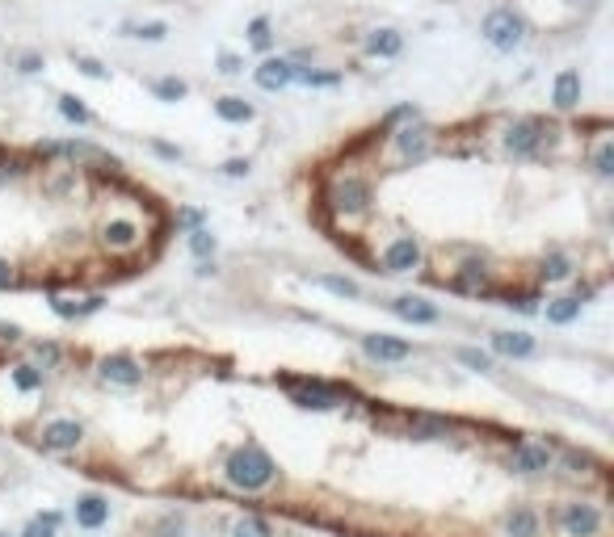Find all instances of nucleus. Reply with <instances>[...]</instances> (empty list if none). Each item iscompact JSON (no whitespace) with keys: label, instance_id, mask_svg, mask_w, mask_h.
Listing matches in <instances>:
<instances>
[{"label":"nucleus","instance_id":"nucleus-1","mask_svg":"<svg viewBox=\"0 0 614 537\" xmlns=\"http://www.w3.org/2000/svg\"><path fill=\"white\" fill-rule=\"evenodd\" d=\"M224 479L236 491H265V487H274L278 466H274V458H270L261 445H240V449L227 458Z\"/></svg>","mask_w":614,"mask_h":537},{"label":"nucleus","instance_id":"nucleus-2","mask_svg":"<svg viewBox=\"0 0 614 537\" xmlns=\"http://www.w3.org/2000/svg\"><path fill=\"white\" fill-rule=\"evenodd\" d=\"M324 206L341 214V219H354V214H366L371 210V185L362 176H337L328 193H324Z\"/></svg>","mask_w":614,"mask_h":537},{"label":"nucleus","instance_id":"nucleus-3","mask_svg":"<svg viewBox=\"0 0 614 537\" xmlns=\"http://www.w3.org/2000/svg\"><path fill=\"white\" fill-rule=\"evenodd\" d=\"M480 34L492 51H517L522 38H526V21L514 13V9H492V13L480 21Z\"/></svg>","mask_w":614,"mask_h":537},{"label":"nucleus","instance_id":"nucleus-4","mask_svg":"<svg viewBox=\"0 0 614 537\" xmlns=\"http://www.w3.org/2000/svg\"><path fill=\"white\" fill-rule=\"evenodd\" d=\"M543 143H547V127L539 118H514L505 127V152L514 160H534L543 152Z\"/></svg>","mask_w":614,"mask_h":537},{"label":"nucleus","instance_id":"nucleus-5","mask_svg":"<svg viewBox=\"0 0 614 537\" xmlns=\"http://www.w3.org/2000/svg\"><path fill=\"white\" fill-rule=\"evenodd\" d=\"M144 244V227L135 219H122V214H114V219L101 222V248L106 253H118V256H127L135 253Z\"/></svg>","mask_w":614,"mask_h":537},{"label":"nucleus","instance_id":"nucleus-6","mask_svg":"<svg viewBox=\"0 0 614 537\" xmlns=\"http://www.w3.org/2000/svg\"><path fill=\"white\" fill-rule=\"evenodd\" d=\"M560 529L564 537H598L602 533V508L594 504H564L560 508Z\"/></svg>","mask_w":614,"mask_h":537},{"label":"nucleus","instance_id":"nucleus-7","mask_svg":"<svg viewBox=\"0 0 614 537\" xmlns=\"http://www.w3.org/2000/svg\"><path fill=\"white\" fill-rule=\"evenodd\" d=\"M421 268V239L417 236H396L383 248V273H417Z\"/></svg>","mask_w":614,"mask_h":537},{"label":"nucleus","instance_id":"nucleus-8","mask_svg":"<svg viewBox=\"0 0 614 537\" xmlns=\"http://www.w3.org/2000/svg\"><path fill=\"white\" fill-rule=\"evenodd\" d=\"M391 147H396L400 164H421V160L429 156V130L417 127V118H413L408 127H400L391 135Z\"/></svg>","mask_w":614,"mask_h":537},{"label":"nucleus","instance_id":"nucleus-9","mask_svg":"<svg viewBox=\"0 0 614 537\" xmlns=\"http://www.w3.org/2000/svg\"><path fill=\"white\" fill-rule=\"evenodd\" d=\"M291 386V403L295 408H307V411H328L333 403H337V391L333 386H324V382H287Z\"/></svg>","mask_w":614,"mask_h":537},{"label":"nucleus","instance_id":"nucleus-10","mask_svg":"<svg viewBox=\"0 0 614 537\" xmlns=\"http://www.w3.org/2000/svg\"><path fill=\"white\" fill-rule=\"evenodd\" d=\"M101 378L110 382V386H122V391H135V386H139V382H144V365L135 362V357H122V353H118V357H106V362H101V370H98Z\"/></svg>","mask_w":614,"mask_h":537},{"label":"nucleus","instance_id":"nucleus-11","mask_svg":"<svg viewBox=\"0 0 614 537\" xmlns=\"http://www.w3.org/2000/svg\"><path fill=\"white\" fill-rule=\"evenodd\" d=\"M295 59H261V67L253 72V80H257V89H265V93H282L287 84H295Z\"/></svg>","mask_w":614,"mask_h":537},{"label":"nucleus","instance_id":"nucleus-12","mask_svg":"<svg viewBox=\"0 0 614 537\" xmlns=\"http://www.w3.org/2000/svg\"><path fill=\"white\" fill-rule=\"evenodd\" d=\"M362 353H366L371 362H408V357H413V345L379 332V336H362Z\"/></svg>","mask_w":614,"mask_h":537},{"label":"nucleus","instance_id":"nucleus-13","mask_svg":"<svg viewBox=\"0 0 614 537\" xmlns=\"http://www.w3.org/2000/svg\"><path fill=\"white\" fill-rule=\"evenodd\" d=\"M551 105L560 113H572L581 105V72H577V67H564V72L555 76V84H551Z\"/></svg>","mask_w":614,"mask_h":537},{"label":"nucleus","instance_id":"nucleus-14","mask_svg":"<svg viewBox=\"0 0 614 537\" xmlns=\"http://www.w3.org/2000/svg\"><path fill=\"white\" fill-rule=\"evenodd\" d=\"M84 441V428L76 420H51L43 428V449H55V454H67V449H76Z\"/></svg>","mask_w":614,"mask_h":537},{"label":"nucleus","instance_id":"nucleus-15","mask_svg":"<svg viewBox=\"0 0 614 537\" xmlns=\"http://www.w3.org/2000/svg\"><path fill=\"white\" fill-rule=\"evenodd\" d=\"M517 474H543L551 466V449L547 445H534V441H522L514 449V458H509Z\"/></svg>","mask_w":614,"mask_h":537},{"label":"nucleus","instance_id":"nucleus-16","mask_svg":"<svg viewBox=\"0 0 614 537\" xmlns=\"http://www.w3.org/2000/svg\"><path fill=\"white\" fill-rule=\"evenodd\" d=\"M72 521L81 525V529H101V525L110 521V500H101V495H81L76 508H72Z\"/></svg>","mask_w":614,"mask_h":537},{"label":"nucleus","instance_id":"nucleus-17","mask_svg":"<svg viewBox=\"0 0 614 537\" xmlns=\"http://www.w3.org/2000/svg\"><path fill=\"white\" fill-rule=\"evenodd\" d=\"M492 348L501 353V357H514V362H526L539 353V340L526 332H492Z\"/></svg>","mask_w":614,"mask_h":537},{"label":"nucleus","instance_id":"nucleus-18","mask_svg":"<svg viewBox=\"0 0 614 537\" xmlns=\"http://www.w3.org/2000/svg\"><path fill=\"white\" fill-rule=\"evenodd\" d=\"M400 51H405V34L400 30H388V26H383V30L366 34V55H371V59H396Z\"/></svg>","mask_w":614,"mask_h":537},{"label":"nucleus","instance_id":"nucleus-19","mask_svg":"<svg viewBox=\"0 0 614 537\" xmlns=\"http://www.w3.org/2000/svg\"><path fill=\"white\" fill-rule=\"evenodd\" d=\"M391 311L400 319H408V323H437L442 319V311H437L434 302H425V299H396L391 302Z\"/></svg>","mask_w":614,"mask_h":537},{"label":"nucleus","instance_id":"nucleus-20","mask_svg":"<svg viewBox=\"0 0 614 537\" xmlns=\"http://www.w3.org/2000/svg\"><path fill=\"white\" fill-rule=\"evenodd\" d=\"M454 285H459L463 294H484V290H488V268H484V261H468V265L454 273Z\"/></svg>","mask_w":614,"mask_h":537},{"label":"nucleus","instance_id":"nucleus-21","mask_svg":"<svg viewBox=\"0 0 614 537\" xmlns=\"http://www.w3.org/2000/svg\"><path fill=\"white\" fill-rule=\"evenodd\" d=\"M215 113H219L224 122H232V127L253 122V105H248L244 97H219V101H215Z\"/></svg>","mask_w":614,"mask_h":537},{"label":"nucleus","instance_id":"nucleus-22","mask_svg":"<svg viewBox=\"0 0 614 537\" xmlns=\"http://www.w3.org/2000/svg\"><path fill=\"white\" fill-rule=\"evenodd\" d=\"M581 307H585L581 299H551L543 315H547V323H555V328H568L572 319H581Z\"/></svg>","mask_w":614,"mask_h":537},{"label":"nucleus","instance_id":"nucleus-23","mask_svg":"<svg viewBox=\"0 0 614 537\" xmlns=\"http://www.w3.org/2000/svg\"><path fill=\"white\" fill-rule=\"evenodd\" d=\"M505 533L509 537H539V517H534L531 508H514V512L505 517Z\"/></svg>","mask_w":614,"mask_h":537},{"label":"nucleus","instance_id":"nucleus-24","mask_svg":"<svg viewBox=\"0 0 614 537\" xmlns=\"http://www.w3.org/2000/svg\"><path fill=\"white\" fill-rule=\"evenodd\" d=\"M101 302L106 299H84V302H72V299H51V311L55 315H64V319H81V315H93V311H101Z\"/></svg>","mask_w":614,"mask_h":537},{"label":"nucleus","instance_id":"nucleus-25","mask_svg":"<svg viewBox=\"0 0 614 537\" xmlns=\"http://www.w3.org/2000/svg\"><path fill=\"white\" fill-rule=\"evenodd\" d=\"M543 282H568L572 277V256H564V253H547L543 256Z\"/></svg>","mask_w":614,"mask_h":537},{"label":"nucleus","instance_id":"nucleus-26","mask_svg":"<svg viewBox=\"0 0 614 537\" xmlns=\"http://www.w3.org/2000/svg\"><path fill=\"white\" fill-rule=\"evenodd\" d=\"M446 432H451V420H442V416H413V437H421V441L446 437Z\"/></svg>","mask_w":614,"mask_h":537},{"label":"nucleus","instance_id":"nucleus-27","mask_svg":"<svg viewBox=\"0 0 614 537\" xmlns=\"http://www.w3.org/2000/svg\"><path fill=\"white\" fill-rule=\"evenodd\" d=\"M589 168L602 176V181H610L614 176V139H602L594 147V156H589Z\"/></svg>","mask_w":614,"mask_h":537},{"label":"nucleus","instance_id":"nucleus-28","mask_svg":"<svg viewBox=\"0 0 614 537\" xmlns=\"http://www.w3.org/2000/svg\"><path fill=\"white\" fill-rule=\"evenodd\" d=\"M13 386L21 391V395L43 391V370H38V365H13Z\"/></svg>","mask_w":614,"mask_h":537},{"label":"nucleus","instance_id":"nucleus-29","mask_svg":"<svg viewBox=\"0 0 614 537\" xmlns=\"http://www.w3.org/2000/svg\"><path fill=\"white\" fill-rule=\"evenodd\" d=\"M59 113H64L67 122H76V127H89V122H93V113H89V105H84L81 97H72V93L59 97Z\"/></svg>","mask_w":614,"mask_h":537},{"label":"nucleus","instance_id":"nucleus-30","mask_svg":"<svg viewBox=\"0 0 614 537\" xmlns=\"http://www.w3.org/2000/svg\"><path fill=\"white\" fill-rule=\"evenodd\" d=\"M152 93L161 97V101H185L190 97V84L177 76H164V80H152Z\"/></svg>","mask_w":614,"mask_h":537},{"label":"nucleus","instance_id":"nucleus-31","mask_svg":"<svg viewBox=\"0 0 614 537\" xmlns=\"http://www.w3.org/2000/svg\"><path fill=\"white\" fill-rule=\"evenodd\" d=\"M248 43H253V51L274 47V26H270V17H253V21H248Z\"/></svg>","mask_w":614,"mask_h":537},{"label":"nucleus","instance_id":"nucleus-32","mask_svg":"<svg viewBox=\"0 0 614 537\" xmlns=\"http://www.w3.org/2000/svg\"><path fill=\"white\" fill-rule=\"evenodd\" d=\"M215 248H219V239L210 236V227H194V231H190V253H194L198 261H210Z\"/></svg>","mask_w":614,"mask_h":537},{"label":"nucleus","instance_id":"nucleus-33","mask_svg":"<svg viewBox=\"0 0 614 537\" xmlns=\"http://www.w3.org/2000/svg\"><path fill=\"white\" fill-rule=\"evenodd\" d=\"M59 521H64L59 512H38V517H34V521L26 525V533H21V537H55Z\"/></svg>","mask_w":614,"mask_h":537},{"label":"nucleus","instance_id":"nucleus-34","mask_svg":"<svg viewBox=\"0 0 614 537\" xmlns=\"http://www.w3.org/2000/svg\"><path fill=\"white\" fill-rule=\"evenodd\" d=\"M232 537H274V529L261 521V517H240L232 525Z\"/></svg>","mask_w":614,"mask_h":537},{"label":"nucleus","instance_id":"nucleus-35","mask_svg":"<svg viewBox=\"0 0 614 537\" xmlns=\"http://www.w3.org/2000/svg\"><path fill=\"white\" fill-rule=\"evenodd\" d=\"M316 285H324V290L337 294V299H358V294H362L358 282H350V277H316Z\"/></svg>","mask_w":614,"mask_h":537},{"label":"nucleus","instance_id":"nucleus-36","mask_svg":"<svg viewBox=\"0 0 614 537\" xmlns=\"http://www.w3.org/2000/svg\"><path fill=\"white\" fill-rule=\"evenodd\" d=\"M122 30H127L130 38H144V43H164L169 26H164V21H144V26H122Z\"/></svg>","mask_w":614,"mask_h":537},{"label":"nucleus","instance_id":"nucleus-37","mask_svg":"<svg viewBox=\"0 0 614 537\" xmlns=\"http://www.w3.org/2000/svg\"><path fill=\"white\" fill-rule=\"evenodd\" d=\"M459 362L468 365V370H476V374H492V357L480 353V348H459Z\"/></svg>","mask_w":614,"mask_h":537},{"label":"nucleus","instance_id":"nucleus-38","mask_svg":"<svg viewBox=\"0 0 614 537\" xmlns=\"http://www.w3.org/2000/svg\"><path fill=\"white\" fill-rule=\"evenodd\" d=\"M295 80L299 84H316V89H333L341 76H333V72H311V67H295Z\"/></svg>","mask_w":614,"mask_h":537},{"label":"nucleus","instance_id":"nucleus-39","mask_svg":"<svg viewBox=\"0 0 614 537\" xmlns=\"http://www.w3.org/2000/svg\"><path fill=\"white\" fill-rule=\"evenodd\" d=\"M72 59H76V67H81L84 76H93V80H106V76H110V72H106V64H101V59H93V55H72Z\"/></svg>","mask_w":614,"mask_h":537},{"label":"nucleus","instance_id":"nucleus-40","mask_svg":"<svg viewBox=\"0 0 614 537\" xmlns=\"http://www.w3.org/2000/svg\"><path fill=\"white\" fill-rule=\"evenodd\" d=\"M505 307H514V311H522V315H534V311H539V294H509Z\"/></svg>","mask_w":614,"mask_h":537},{"label":"nucleus","instance_id":"nucleus-41","mask_svg":"<svg viewBox=\"0 0 614 537\" xmlns=\"http://www.w3.org/2000/svg\"><path fill=\"white\" fill-rule=\"evenodd\" d=\"M43 67H47V59H43L38 51H26V55H17V72H26V76L43 72Z\"/></svg>","mask_w":614,"mask_h":537},{"label":"nucleus","instance_id":"nucleus-42","mask_svg":"<svg viewBox=\"0 0 614 537\" xmlns=\"http://www.w3.org/2000/svg\"><path fill=\"white\" fill-rule=\"evenodd\" d=\"M17 176H26V164L13 156H0V185H4V181H17Z\"/></svg>","mask_w":614,"mask_h":537},{"label":"nucleus","instance_id":"nucleus-43","mask_svg":"<svg viewBox=\"0 0 614 537\" xmlns=\"http://www.w3.org/2000/svg\"><path fill=\"white\" fill-rule=\"evenodd\" d=\"M219 72H224V76H240L244 59H240V55H232V51H224V55H219Z\"/></svg>","mask_w":614,"mask_h":537},{"label":"nucleus","instance_id":"nucleus-44","mask_svg":"<svg viewBox=\"0 0 614 537\" xmlns=\"http://www.w3.org/2000/svg\"><path fill=\"white\" fill-rule=\"evenodd\" d=\"M413 118H421L417 105H400V110H391L388 118H383V127H396V122H413Z\"/></svg>","mask_w":614,"mask_h":537},{"label":"nucleus","instance_id":"nucleus-45","mask_svg":"<svg viewBox=\"0 0 614 537\" xmlns=\"http://www.w3.org/2000/svg\"><path fill=\"white\" fill-rule=\"evenodd\" d=\"M34 353H38V362H43V365H55V362H59V348H55V345H38Z\"/></svg>","mask_w":614,"mask_h":537},{"label":"nucleus","instance_id":"nucleus-46","mask_svg":"<svg viewBox=\"0 0 614 537\" xmlns=\"http://www.w3.org/2000/svg\"><path fill=\"white\" fill-rule=\"evenodd\" d=\"M224 176H248V160H227Z\"/></svg>","mask_w":614,"mask_h":537},{"label":"nucleus","instance_id":"nucleus-47","mask_svg":"<svg viewBox=\"0 0 614 537\" xmlns=\"http://www.w3.org/2000/svg\"><path fill=\"white\" fill-rule=\"evenodd\" d=\"M564 466H568V471H572V474H581L585 466H589V458H581V454H568V458H564Z\"/></svg>","mask_w":614,"mask_h":537},{"label":"nucleus","instance_id":"nucleus-48","mask_svg":"<svg viewBox=\"0 0 614 537\" xmlns=\"http://www.w3.org/2000/svg\"><path fill=\"white\" fill-rule=\"evenodd\" d=\"M152 147H156V156H164V160H181V152L169 147V143H152Z\"/></svg>","mask_w":614,"mask_h":537},{"label":"nucleus","instance_id":"nucleus-49","mask_svg":"<svg viewBox=\"0 0 614 537\" xmlns=\"http://www.w3.org/2000/svg\"><path fill=\"white\" fill-rule=\"evenodd\" d=\"M0 340H21V328L17 323H0Z\"/></svg>","mask_w":614,"mask_h":537},{"label":"nucleus","instance_id":"nucleus-50","mask_svg":"<svg viewBox=\"0 0 614 537\" xmlns=\"http://www.w3.org/2000/svg\"><path fill=\"white\" fill-rule=\"evenodd\" d=\"M161 533L164 537H173V533H181V517H169V521L161 525Z\"/></svg>","mask_w":614,"mask_h":537},{"label":"nucleus","instance_id":"nucleus-51","mask_svg":"<svg viewBox=\"0 0 614 537\" xmlns=\"http://www.w3.org/2000/svg\"><path fill=\"white\" fill-rule=\"evenodd\" d=\"M4 285H13V265L0 261V290H4Z\"/></svg>","mask_w":614,"mask_h":537},{"label":"nucleus","instance_id":"nucleus-52","mask_svg":"<svg viewBox=\"0 0 614 537\" xmlns=\"http://www.w3.org/2000/svg\"><path fill=\"white\" fill-rule=\"evenodd\" d=\"M181 222H190V227H202V210H185V214H181Z\"/></svg>","mask_w":614,"mask_h":537},{"label":"nucleus","instance_id":"nucleus-53","mask_svg":"<svg viewBox=\"0 0 614 537\" xmlns=\"http://www.w3.org/2000/svg\"><path fill=\"white\" fill-rule=\"evenodd\" d=\"M568 4H581V0H568Z\"/></svg>","mask_w":614,"mask_h":537},{"label":"nucleus","instance_id":"nucleus-54","mask_svg":"<svg viewBox=\"0 0 614 537\" xmlns=\"http://www.w3.org/2000/svg\"><path fill=\"white\" fill-rule=\"evenodd\" d=\"M0 537H4V533H0Z\"/></svg>","mask_w":614,"mask_h":537}]
</instances>
